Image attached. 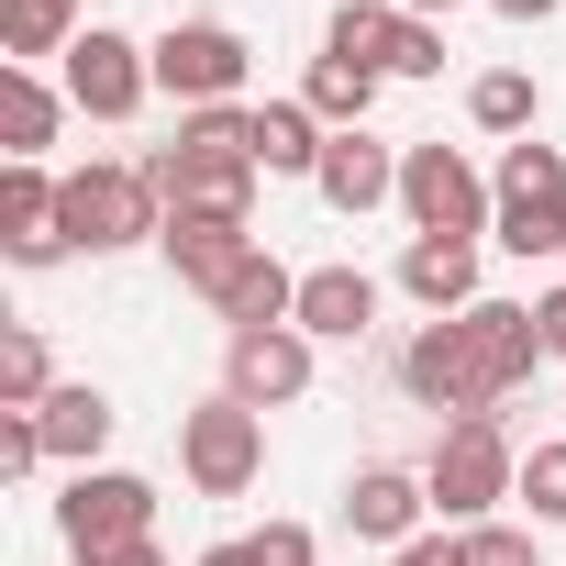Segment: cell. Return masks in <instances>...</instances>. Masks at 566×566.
<instances>
[{"label": "cell", "mask_w": 566, "mask_h": 566, "mask_svg": "<svg viewBox=\"0 0 566 566\" xmlns=\"http://www.w3.org/2000/svg\"><path fill=\"white\" fill-rule=\"evenodd\" d=\"M533 356H544L533 301H478V312H444V323H422L400 345V389L422 411H444V422H478L533 378Z\"/></svg>", "instance_id": "6da1fadb"}, {"label": "cell", "mask_w": 566, "mask_h": 566, "mask_svg": "<svg viewBox=\"0 0 566 566\" xmlns=\"http://www.w3.org/2000/svg\"><path fill=\"white\" fill-rule=\"evenodd\" d=\"M145 178H156V200L167 211H211V222H255V134H244V112H178V145H156L145 156Z\"/></svg>", "instance_id": "7a4b0ae2"}, {"label": "cell", "mask_w": 566, "mask_h": 566, "mask_svg": "<svg viewBox=\"0 0 566 566\" xmlns=\"http://www.w3.org/2000/svg\"><path fill=\"white\" fill-rule=\"evenodd\" d=\"M422 489H433V511H444V522H489L500 500H522V455H511L500 411L444 422V433H433V455H422Z\"/></svg>", "instance_id": "3957f363"}, {"label": "cell", "mask_w": 566, "mask_h": 566, "mask_svg": "<svg viewBox=\"0 0 566 566\" xmlns=\"http://www.w3.org/2000/svg\"><path fill=\"white\" fill-rule=\"evenodd\" d=\"M500 211H489V244L500 255H566V145H500Z\"/></svg>", "instance_id": "277c9868"}, {"label": "cell", "mask_w": 566, "mask_h": 566, "mask_svg": "<svg viewBox=\"0 0 566 566\" xmlns=\"http://www.w3.org/2000/svg\"><path fill=\"white\" fill-rule=\"evenodd\" d=\"M56 211H67V244L78 255H123V244H145V233H167V200H156V178L145 167H78L67 189H56Z\"/></svg>", "instance_id": "5b68a950"}, {"label": "cell", "mask_w": 566, "mask_h": 566, "mask_svg": "<svg viewBox=\"0 0 566 566\" xmlns=\"http://www.w3.org/2000/svg\"><path fill=\"white\" fill-rule=\"evenodd\" d=\"M56 533H67V555H78V566H101V555L145 544V533H156V478H134V467H78V478H67V500H56Z\"/></svg>", "instance_id": "8992f818"}, {"label": "cell", "mask_w": 566, "mask_h": 566, "mask_svg": "<svg viewBox=\"0 0 566 566\" xmlns=\"http://www.w3.org/2000/svg\"><path fill=\"white\" fill-rule=\"evenodd\" d=\"M178 467H189L200 500H244V489L266 478V411H244V400L178 411Z\"/></svg>", "instance_id": "52a82bcc"}, {"label": "cell", "mask_w": 566, "mask_h": 566, "mask_svg": "<svg viewBox=\"0 0 566 566\" xmlns=\"http://www.w3.org/2000/svg\"><path fill=\"white\" fill-rule=\"evenodd\" d=\"M244 67H255V45H244L233 23H167V34H156V90H167L178 112H233Z\"/></svg>", "instance_id": "ba28073f"}, {"label": "cell", "mask_w": 566, "mask_h": 566, "mask_svg": "<svg viewBox=\"0 0 566 566\" xmlns=\"http://www.w3.org/2000/svg\"><path fill=\"white\" fill-rule=\"evenodd\" d=\"M400 211H411V233H489V211H500V189L433 134V145H411L400 156Z\"/></svg>", "instance_id": "9c48e42d"}, {"label": "cell", "mask_w": 566, "mask_h": 566, "mask_svg": "<svg viewBox=\"0 0 566 566\" xmlns=\"http://www.w3.org/2000/svg\"><path fill=\"white\" fill-rule=\"evenodd\" d=\"M145 90H156V45H134V34H112V23H90V34L67 45V101H78L90 123H134Z\"/></svg>", "instance_id": "30bf717a"}, {"label": "cell", "mask_w": 566, "mask_h": 566, "mask_svg": "<svg viewBox=\"0 0 566 566\" xmlns=\"http://www.w3.org/2000/svg\"><path fill=\"white\" fill-rule=\"evenodd\" d=\"M301 389H312V334H301V323L222 334V400H244V411H290Z\"/></svg>", "instance_id": "8fae6325"}, {"label": "cell", "mask_w": 566, "mask_h": 566, "mask_svg": "<svg viewBox=\"0 0 566 566\" xmlns=\"http://www.w3.org/2000/svg\"><path fill=\"white\" fill-rule=\"evenodd\" d=\"M422 511H433V489H422V467H356L345 478V533L356 544H422Z\"/></svg>", "instance_id": "7c38bea8"}, {"label": "cell", "mask_w": 566, "mask_h": 566, "mask_svg": "<svg viewBox=\"0 0 566 566\" xmlns=\"http://www.w3.org/2000/svg\"><path fill=\"white\" fill-rule=\"evenodd\" d=\"M56 189H67V178H45V167H0V244H12V266H56V255H78Z\"/></svg>", "instance_id": "4fadbf2b"}, {"label": "cell", "mask_w": 566, "mask_h": 566, "mask_svg": "<svg viewBox=\"0 0 566 566\" xmlns=\"http://www.w3.org/2000/svg\"><path fill=\"white\" fill-rule=\"evenodd\" d=\"M400 290L444 323V312H478L489 290H478V233H411L400 244Z\"/></svg>", "instance_id": "5bb4252c"}, {"label": "cell", "mask_w": 566, "mask_h": 566, "mask_svg": "<svg viewBox=\"0 0 566 566\" xmlns=\"http://www.w3.org/2000/svg\"><path fill=\"white\" fill-rule=\"evenodd\" d=\"M290 323H301L312 345H367V323H378V277H367V266H312Z\"/></svg>", "instance_id": "9a60e30c"}, {"label": "cell", "mask_w": 566, "mask_h": 566, "mask_svg": "<svg viewBox=\"0 0 566 566\" xmlns=\"http://www.w3.org/2000/svg\"><path fill=\"white\" fill-rule=\"evenodd\" d=\"M156 244H167V266L189 277V290L211 301L222 277H233V266L255 255V222H211V211H167V233H156Z\"/></svg>", "instance_id": "2e32d148"}, {"label": "cell", "mask_w": 566, "mask_h": 566, "mask_svg": "<svg viewBox=\"0 0 566 566\" xmlns=\"http://www.w3.org/2000/svg\"><path fill=\"white\" fill-rule=\"evenodd\" d=\"M312 189H323V200H334L345 222H367L378 200H400V156H389L378 134H334V145H323V178H312Z\"/></svg>", "instance_id": "e0dca14e"}, {"label": "cell", "mask_w": 566, "mask_h": 566, "mask_svg": "<svg viewBox=\"0 0 566 566\" xmlns=\"http://www.w3.org/2000/svg\"><path fill=\"white\" fill-rule=\"evenodd\" d=\"M244 134H255V167L266 178H323V123H312V101H255L244 112Z\"/></svg>", "instance_id": "ac0fdd59"}, {"label": "cell", "mask_w": 566, "mask_h": 566, "mask_svg": "<svg viewBox=\"0 0 566 566\" xmlns=\"http://www.w3.org/2000/svg\"><path fill=\"white\" fill-rule=\"evenodd\" d=\"M211 312H222V334H255V323H290V312H301V277H290V266H277V255L255 244V255H244V266L222 277V290H211Z\"/></svg>", "instance_id": "d6986e66"}, {"label": "cell", "mask_w": 566, "mask_h": 566, "mask_svg": "<svg viewBox=\"0 0 566 566\" xmlns=\"http://www.w3.org/2000/svg\"><path fill=\"white\" fill-rule=\"evenodd\" d=\"M34 422H45V455H67V467H101V444H112V422H123V411H112V389L67 378V389H56Z\"/></svg>", "instance_id": "ffe728a7"}, {"label": "cell", "mask_w": 566, "mask_h": 566, "mask_svg": "<svg viewBox=\"0 0 566 566\" xmlns=\"http://www.w3.org/2000/svg\"><path fill=\"white\" fill-rule=\"evenodd\" d=\"M56 123H67V101L45 90V67H0V134H12V167H45Z\"/></svg>", "instance_id": "44dd1931"}, {"label": "cell", "mask_w": 566, "mask_h": 566, "mask_svg": "<svg viewBox=\"0 0 566 566\" xmlns=\"http://www.w3.org/2000/svg\"><path fill=\"white\" fill-rule=\"evenodd\" d=\"M90 23H78V0H0V67H45L67 56Z\"/></svg>", "instance_id": "7402d4cb"}, {"label": "cell", "mask_w": 566, "mask_h": 566, "mask_svg": "<svg viewBox=\"0 0 566 566\" xmlns=\"http://www.w3.org/2000/svg\"><path fill=\"white\" fill-rule=\"evenodd\" d=\"M301 101H312V123H323V134H367V112H378V67H345V56H312Z\"/></svg>", "instance_id": "603a6c76"}, {"label": "cell", "mask_w": 566, "mask_h": 566, "mask_svg": "<svg viewBox=\"0 0 566 566\" xmlns=\"http://www.w3.org/2000/svg\"><path fill=\"white\" fill-rule=\"evenodd\" d=\"M389 34H400V0H345V12L323 23V56H345V67H378V78H389Z\"/></svg>", "instance_id": "cb8c5ba5"}, {"label": "cell", "mask_w": 566, "mask_h": 566, "mask_svg": "<svg viewBox=\"0 0 566 566\" xmlns=\"http://www.w3.org/2000/svg\"><path fill=\"white\" fill-rule=\"evenodd\" d=\"M533 112H544L533 67H489V78L467 90V123H478V134H511V145H522V134H533Z\"/></svg>", "instance_id": "d4e9b609"}, {"label": "cell", "mask_w": 566, "mask_h": 566, "mask_svg": "<svg viewBox=\"0 0 566 566\" xmlns=\"http://www.w3.org/2000/svg\"><path fill=\"white\" fill-rule=\"evenodd\" d=\"M56 400V367H45V334L12 323V345H0V411H45Z\"/></svg>", "instance_id": "484cf974"}, {"label": "cell", "mask_w": 566, "mask_h": 566, "mask_svg": "<svg viewBox=\"0 0 566 566\" xmlns=\"http://www.w3.org/2000/svg\"><path fill=\"white\" fill-rule=\"evenodd\" d=\"M522 511H533V522H544V533H555V522H566V433H555V444H533V455H522Z\"/></svg>", "instance_id": "4316f807"}, {"label": "cell", "mask_w": 566, "mask_h": 566, "mask_svg": "<svg viewBox=\"0 0 566 566\" xmlns=\"http://www.w3.org/2000/svg\"><path fill=\"white\" fill-rule=\"evenodd\" d=\"M455 544H467V566H544V544H533L522 522H467Z\"/></svg>", "instance_id": "83f0119b"}, {"label": "cell", "mask_w": 566, "mask_h": 566, "mask_svg": "<svg viewBox=\"0 0 566 566\" xmlns=\"http://www.w3.org/2000/svg\"><path fill=\"white\" fill-rule=\"evenodd\" d=\"M389 78H444V23H411V12H400V34H389Z\"/></svg>", "instance_id": "f1b7e54d"}, {"label": "cell", "mask_w": 566, "mask_h": 566, "mask_svg": "<svg viewBox=\"0 0 566 566\" xmlns=\"http://www.w3.org/2000/svg\"><path fill=\"white\" fill-rule=\"evenodd\" d=\"M244 555H255V566H323L312 522H266V533H244Z\"/></svg>", "instance_id": "f546056e"}, {"label": "cell", "mask_w": 566, "mask_h": 566, "mask_svg": "<svg viewBox=\"0 0 566 566\" xmlns=\"http://www.w3.org/2000/svg\"><path fill=\"white\" fill-rule=\"evenodd\" d=\"M45 467V422L34 411H0V478H34Z\"/></svg>", "instance_id": "4dcf8cb0"}, {"label": "cell", "mask_w": 566, "mask_h": 566, "mask_svg": "<svg viewBox=\"0 0 566 566\" xmlns=\"http://www.w3.org/2000/svg\"><path fill=\"white\" fill-rule=\"evenodd\" d=\"M389 566H467V544H455V533H422V544H400Z\"/></svg>", "instance_id": "1f68e13d"}, {"label": "cell", "mask_w": 566, "mask_h": 566, "mask_svg": "<svg viewBox=\"0 0 566 566\" xmlns=\"http://www.w3.org/2000/svg\"><path fill=\"white\" fill-rule=\"evenodd\" d=\"M533 323H544V356H566V277H555V290L533 301Z\"/></svg>", "instance_id": "d6a6232c"}, {"label": "cell", "mask_w": 566, "mask_h": 566, "mask_svg": "<svg viewBox=\"0 0 566 566\" xmlns=\"http://www.w3.org/2000/svg\"><path fill=\"white\" fill-rule=\"evenodd\" d=\"M489 12H500V23H544V12H555V0H489Z\"/></svg>", "instance_id": "836d02e7"}, {"label": "cell", "mask_w": 566, "mask_h": 566, "mask_svg": "<svg viewBox=\"0 0 566 566\" xmlns=\"http://www.w3.org/2000/svg\"><path fill=\"white\" fill-rule=\"evenodd\" d=\"M101 566H167V555H156V533H145V544H123V555H101Z\"/></svg>", "instance_id": "e575fe53"}, {"label": "cell", "mask_w": 566, "mask_h": 566, "mask_svg": "<svg viewBox=\"0 0 566 566\" xmlns=\"http://www.w3.org/2000/svg\"><path fill=\"white\" fill-rule=\"evenodd\" d=\"M200 566H255V555H244V544H211V555H200Z\"/></svg>", "instance_id": "d590c367"}, {"label": "cell", "mask_w": 566, "mask_h": 566, "mask_svg": "<svg viewBox=\"0 0 566 566\" xmlns=\"http://www.w3.org/2000/svg\"><path fill=\"white\" fill-rule=\"evenodd\" d=\"M400 12H411V23H433V12H455V0H400Z\"/></svg>", "instance_id": "8d00e7d4"}]
</instances>
